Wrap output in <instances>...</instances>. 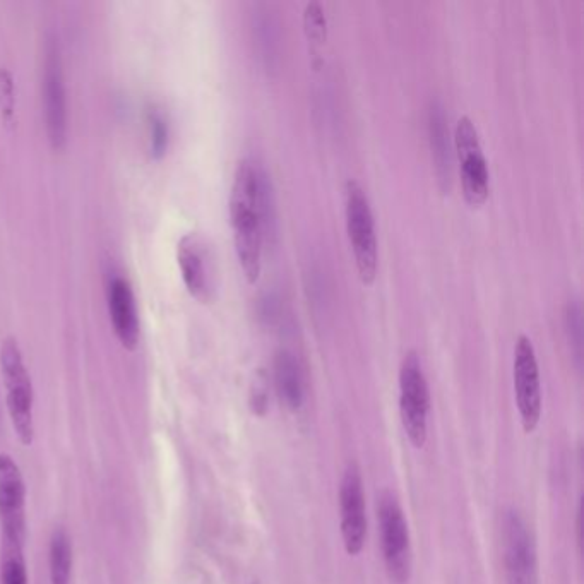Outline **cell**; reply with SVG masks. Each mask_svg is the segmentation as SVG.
<instances>
[{
  "mask_svg": "<svg viewBox=\"0 0 584 584\" xmlns=\"http://www.w3.org/2000/svg\"><path fill=\"white\" fill-rule=\"evenodd\" d=\"M345 218L346 233L352 245L358 278L369 287L376 281L379 268L376 221L372 215L369 197L357 180H348L345 185Z\"/></svg>",
  "mask_w": 584,
  "mask_h": 584,
  "instance_id": "7a4b0ae2",
  "label": "cell"
},
{
  "mask_svg": "<svg viewBox=\"0 0 584 584\" xmlns=\"http://www.w3.org/2000/svg\"><path fill=\"white\" fill-rule=\"evenodd\" d=\"M341 537L346 552L358 555L364 549L367 535L364 487L357 465H348L340 489Z\"/></svg>",
  "mask_w": 584,
  "mask_h": 584,
  "instance_id": "7c38bea8",
  "label": "cell"
},
{
  "mask_svg": "<svg viewBox=\"0 0 584 584\" xmlns=\"http://www.w3.org/2000/svg\"><path fill=\"white\" fill-rule=\"evenodd\" d=\"M377 516L389 579L396 584H405L412 571V550L405 516L393 494L382 492L377 502Z\"/></svg>",
  "mask_w": 584,
  "mask_h": 584,
  "instance_id": "8992f818",
  "label": "cell"
},
{
  "mask_svg": "<svg viewBox=\"0 0 584 584\" xmlns=\"http://www.w3.org/2000/svg\"><path fill=\"white\" fill-rule=\"evenodd\" d=\"M305 26L310 38L322 40V33L326 30V19L319 4H309L305 9Z\"/></svg>",
  "mask_w": 584,
  "mask_h": 584,
  "instance_id": "d6986e66",
  "label": "cell"
},
{
  "mask_svg": "<svg viewBox=\"0 0 584 584\" xmlns=\"http://www.w3.org/2000/svg\"><path fill=\"white\" fill-rule=\"evenodd\" d=\"M454 148L458 155L463 197L470 206H482L490 194L489 163L483 153L477 126L468 115H461L456 122Z\"/></svg>",
  "mask_w": 584,
  "mask_h": 584,
  "instance_id": "277c9868",
  "label": "cell"
},
{
  "mask_svg": "<svg viewBox=\"0 0 584 584\" xmlns=\"http://www.w3.org/2000/svg\"><path fill=\"white\" fill-rule=\"evenodd\" d=\"M507 584H538L537 550L523 518L509 511L504 519Z\"/></svg>",
  "mask_w": 584,
  "mask_h": 584,
  "instance_id": "8fae6325",
  "label": "cell"
},
{
  "mask_svg": "<svg viewBox=\"0 0 584 584\" xmlns=\"http://www.w3.org/2000/svg\"><path fill=\"white\" fill-rule=\"evenodd\" d=\"M0 584H28L23 550L4 549V561L0 567Z\"/></svg>",
  "mask_w": 584,
  "mask_h": 584,
  "instance_id": "ac0fdd59",
  "label": "cell"
},
{
  "mask_svg": "<svg viewBox=\"0 0 584 584\" xmlns=\"http://www.w3.org/2000/svg\"><path fill=\"white\" fill-rule=\"evenodd\" d=\"M444 115L439 108L430 110V141L434 149V160L437 161L439 173L444 170V180H446V170L449 173V149H447V131L444 126Z\"/></svg>",
  "mask_w": 584,
  "mask_h": 584,
  "instance_id": "2e32d148",
  "label": "cell"
},
{
  "mask_svg": "<svg viewBox=\"0 0 584 584\" xmlns=\"http://www.w3.org/2000/svg\"><path fill=\"white\" fill-rule=\"evenodd\" d=\"M233 244L245 280L256 283L263 269V242L273 223L268 179L254 161L237 163L230 191Z\"/></svg>",
  "mask_w": 584,
  "mask_h": 584,
  "instance_id": "6da1fadb",
  "label": "cell"
},
{
  "mask_svg": "<svg viewBox=\"0 0 584 584\" xmlns=\"http://www.w3.org/2000/svg\"><path fill=\"white\" fill-rule=\"evenodd\" d=\"M26 489L18 463L6 453H0V528L4 549L23 550L26 531Z\"/></svg>",
  "mask_w": 584,
  "mask_h": 584,
  "instance_id": "9c48e42d",
  "label": "cell"
},
{
  "mask_svg": "<svg viewBox=\"0 0 584 584\" xmlns=\"http://www.w3.org/2000/svg\"><path fill=\"white\" fill-rule=\"evenodd\" d=\"M43 110L48 143L55 151H60L67 141V90L59 40L55 36H50L45 45Z\"/></svg>",
  "mask_w": 584,
  "mask_h": 584,
  "instance_id": "52a82bcc",
  "label": "cell"
},
{
  "mask_svg": "<svg viewBox=\"0 0 584 584\" xmlns=\"http://www.w3.org/2000/svg\"><path fill=\"white\" fill-rule=\"evenodd\" d=\"M0 365L6 384L7 410L11 415L12 427L24 446H30L35 437L33 422V386L24 364L23 352L18 341L6 338L0 346Z\"/></svg>",
  "mask_w": 584,
  "mask_h": 584,
  "instance_id": "3957f363",
  "label": "cell"
},
{
  "mask_svg": "<svg viewBox=\"0 0 584 584\" xmlns=\"http://www.w3.org/2000/svg\"><path fill=\"white\" fill-rule=\"evenodd\" d=\"M514 396L525 432H533L542 418V384L537 352L526 334H519L514 345Z\"/></svg>",
  "mask_w": 584,
  "mask_h": 584,
  "instance_id": "ba28073f",
  "label": "cell"
},
{
  "mask_svg": "<svg viewBox=\"0 0 584 584\" xmlns=\"http://www.w3.org/2000/svg\"><path fill=\"white\" fill-rule=\"evenodd\" d=\"M430 394L417 352H408L400 367V415L406 436L413 446L427 441Z\"/></svg>",
  "mask_w": 584,
  "mask_h": 584,
  "instance_id": "5b68a950",
  "label": "cell"
},
{
  "mask_svg": "<svg viewBox=\"0 0 584 584\" xmlns=\"http://www.w3.org/2000/svg\"><path fill=\"white\" fill-rule=\"evenodd\" d=\"M72 569L71 538L64 528H57L50 540V579L52 584H69Z\"/></svg>",
  "mask_w": 584,
  "mask_h": 584,
  "instance_id": "9a60e30c",
  "label": "cell"
},
{
  "mask_svg": "<svg viewBox=\"0 0 584 584\" xmlns=\"http://www.w3.org/2000/svg\"><path fill=\"white\" fill-rule=\"evenodd\" d=\"M177 263L187 292L199 302H209L215 292V263L208 242L199 233H187L177 245Z\"/></svg>",
  "mask_w": 584,
  "mask_h": 584,
  "instance_id": "30bf717a",
  "label": "cell"
},
{
  "mask_svg": "<svg viewBox=\"0 0 584 584\" xmlns=\"http://www.w3.org/2000/svg\"><path fill=\"white\" fill-rule=\"evenodd\" d=\"M275 386L281 403L288 410H300L304 403V381L297 358L288 350H280L275 355Z\"/></svg>",
  "mask_w": 584,
  "mask_h": 584,
  "instance_id": "5bb4252c",
  "label": "cell"
},
{
  "mask_svg": "<svg viewBox=\"0 0 584 584\" xmlns=\"http://www.w3.org/2000/svg\"><path fill=\"white\" fill-rule=\"evenodd\" d=\"M108 314L120 345L127 350H136L139 343V312L131 283L115 276L107 292Z\"/></svg>",
  "mask_w": 584,
  "mask_h": 584,
  "instance_id": "4fadbf2b",
  "label": "cell"
},
{
  "mask_svg": "<svg viewBox=\"0 0 584 584\" xmlns=\"http://www.w3.org/2000/svg\"><path fill=\"white\" fill-rule=\"evenodd\" d=\"M149 151L153 158H161L168 148V122L160 108L151 107L148 110Z\"/></svg>",
  "mask_w": 584,
  "mask_h": 584,
  "instance_id": "e0dca14e",
  "label": "cell"
}]
</instances>
